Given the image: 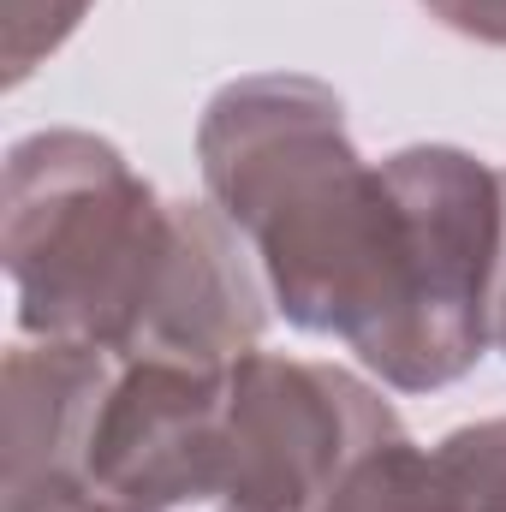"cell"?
I'll return each mask as SVG.
<instances>
[{
  "label": "cell",
  "instance_id": "cell-2",
  "mask_svg": "<svg viewBox=\"0 0 506 512\" xmlns=\"http://www.w3.org/2000/svg\"><path fill=\"white\" fill-rule=\"evenodd\" d=\"M6 256L24 328L54 346L221 364L262 322L233 245L203 215L161 209L90 137L12 149Z\"/></svg>",
  "mask_w": 506,
  "mask_h": 512
},
{
  "label": "cell",
  "instance_id": "cell-4",
  "mask_svg": "<svg viewBox=\"0 0 506 512\" xmlns=\"http://www.w3.org/2000/svg\"><path fill=\"white\" fill-rule=\"evenodd\" d=\"M304 512H459L441 459H423L399 429L358 447Z\"/></svg>",
  "mask_w": 506,
  "mask_h": 512
},
{
  "label": "cell",
  "instance_id": "cell-5",
  "mask_svg": "<svg viewBox=\"0 0 506 512\" xmlns=\"http://www.w3.org/2000/svg\"><path fill=\"white\" fill-rule=\"evenodd\" d=\"M435 459L453 483L459 512H506V423L459 429Z\"/></svg>",
  "mask_w": 506,
  "mask_h": 512
},
{
  "label": "cell",
  "instance_id": "cell-7",
  "mask_svg": "<svg viewBox=\"0 0 506 512\" xmlns=\"http://www.w3.org/2000/svg\"><path fill=\"white\" fill-rule=\"evenodd\" d=\"M501 185H506V179H501ZM501 340H506V298H501Z\"/></svg>",
  "mask_w": 506,
  "mask_h": 512
},
{
  "label": "cell",
  "instance_id": "cell-3",
  "mask_svg": "<svg viewBox=\"0 0 506 512\" xmlns=\"http://www.w3.org/2000/svg\"><path fill=\"white\" fill-rule=\"evenodd\" d=\"M387 429L340 370L131 358L84 423V477L120 512H304Z\"/></svg>",
  "mask_w": 506,
  "mask_h": 512
},
{
  "label": "cell",
  "instance_id": "cell-1",
  "mask_svg": "<svg viewBox=\"0 0 506 512\" xmlns=\"http://www.w3.org/2000/svg\"><path fill=\"white\" fill-rule=\"evenodd\" d=\"M203 167L298 328L352 340L399 387L453 382L483 352L506 203L471 155L411 149L370 173L328 90L262 78L209 108Z\"/></svg>",
  "mask_w": 506,
  "mask_h": 512
},
{
  "label": "cell",
  "instance_id": "cell-6",
  "mask_svg": "<svg viewBox=\"0 0 506 512\" xmlns=\"http://www.w3.org/2000/svg\"><path fill=\"white\" fill-rule=\"evenodd\" d=\"M447 24L459 30H477V36H495L506 42V0H429Z\"/></svg>",
  "mask_w": 506,
  "mask_h": 512
}]
</instances>
